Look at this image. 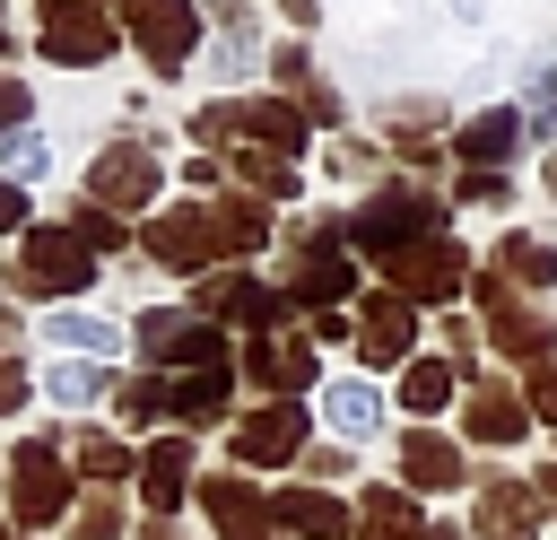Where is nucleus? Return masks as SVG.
Returning <instances> with one entry per match:
<instances>
[{"mask_svg":"<svg viewBox=\"0 0 557 540\" xmlns=\"http://www.w3.org/2000/svg\"><path fill=\"white\" fill-rule=\"evenodd\" d=\"M278 226H270V200H174V209H157L148 226H139V244H148V261L157 270H183V279H209V270H235V261H252L261 244H270Z\"/></svg>","mask_w":557,"mask_h":540,"instance_id":"obj_1","label":"nucleus"},{"mask_svg":"<svg viewBox=\"0 0 557 540\" xmlns=\"http://www.w3.org/2000/svg\"><path fill=\"white\" fill-rule=\"evenodd\" d=\"M0 488H9V523L17 531H61L70 514H78V470H70V444H61V427L52 435H17L9 444V462H0Z\"/></svg>","mask_w":557,"mask_h":540,"instance_id":"obj_2","label":"nucleus"},{"mask_svg":"<svg viewBox=\"0 0 557 540\" xmlns=\"http://www.w3.org/2000/svg\"><path fill=\"white\" fill-rule=\"evenodd\" d=\"M296 314H331L339 296H357V253H348V218H313V226H287V279Z\"/></svg>","mask_w":557,"mask_h":540,"instance_id":"obj_3","label":"nucleus"},{"mask_svg":"<svg viewBox=\"0 0 557 540\" xmlns=\"http://www.w3.org/2000/svg\"><path fill=\"white\" fill-rule=\"evenodd\" d=\"M418 235H444V200H435L426 183H383V192L348 218V253H366V261H392V253H409Z\"/></svg>","mask_w":557,"mask_h":540,"instance_id":"obj_4","label":"nucleus"},{"mask_svg":"<svg viewBox=\"0 0 557 540\" xmlns=\"http://www.w3.org/2000/svg\"><path fill=\"white\" fill-rule=\"evenodd\" d=\"M191 314L218 322V331H244V340H261V331H296V296L270 287V279H252L244 261H235V270H209V279L191 287Z\"/></svg>","mask_w":557,"mask_h":540,"instance_id":"obj_5","label":"nucleus"},{"mask_svg":"<svg viewBox=\"0 0 557 540\" xmlns=\"http://www.w3.org/2000/svg\"><path fill=\"white\" fill-rule=\"evenodd\" d=\"M131 340H139V357H148L157 375H200V366H235V340H226L218 322H200V314H174V305H148V314L131 322Z\"/></svg>","mask_w":557,"mask_h":540,"instance_id":"obj_6","label":"nucleus"},{"mask_svg":"<svg viewBox=\"0 0 557 540\" xmlns=\"http://www.w3.org/2000/svg\"><path fill=\"white\" fill-rule=\"evenodd\" d=\"M26 296H87L96 287V253L70 235V226H35V235H17V270H9Z\"/></svg>","mask_w":557,"mask_h":540,"instance_id":"obj_7","label":"nucleus"},{"mask_svg":"<svg viewBox=\"0 0 557 540\" xmlns=\"http://www.w3.org/2000/svg\"><path fill=\"white\" fill-rule=\"evenodd\" d=\"M305 435H313L305 401H261L226 427V453H235V470H287V462H305Z\"/></svg>","mask_w":557,"mask_h":540,"instance_id":"obj_8","label":"nucleus"},{"mask_svg":"<svg viewBox=\"0 0 557 540\" xmlns=\"http://www.w3.org/2000/svg\"><path fill=\"white\" fill-rule=\"evenodd\" d=\"M470 287H479V305H487V340H496V357H513L522 375L557 357V322H548L540 305H522V296H513V287H505L496 270H479Z\"/></svg>","mask_w":557,"mask_h":540,"instance_id":"obj_9","label":"nucleus"},{"mask_svg":"<svg viewBox=\"0 0 557 540\" xmlns=\"http://www.w3.org/2000/svg\"><path fill=\"white\" fill-rule=\"evenodd\" d=\"M383 287L409 296V305H453V296L470 287V253H461L453 235H418L409 253L383 261Z\"/></svg>","mask_w":557,"mask_h":540,"instance_id":"obj_10","label":"nucleus"},{"mask_svg":"<svg viewBox=\"0 0 557 540\" xmlns=\"http://www.w3.org/2000/svg\"><path fill=\"white\" fill-rule=\"evenodd\" d=\"M113 44H122V26H113V9H96V0H44V9H35V52H44V61L87 70V61H104Z\"/></svg>","mask_w":557,"mask_h":540,"instance_id":"obj_11","label":"nucleus"},{"mask_svg":"<svg viewBox=\"0 0 557 540\" xmlns=\"http://www.w3.org/2000/svg\"><path fill=\"white\" fill-rule=\"evenodd\" d=\"M235 375H244L252 392H270V401H305V392H313V331L296 322V331L244 340V348H235Z\"/></svg>","mask_w":557,"mask_h":540,"instance_id":"obj_12","label":"nucleus"},{"mask_svg":"<svg viewBox=\"0 0 557 540\" xmlns=\"http://www.w3.org/2000/svg\"><path fill=\"white\" fill-rule=\"evenodd\" d=\"M191 496H200V514H209L218 540H287V531H278V505H270L244 470H200Z\"/></svg>","mask_w":557,"mask_h":540,"instance_id":"obj_13","label":"nucleus"},{"mask_svg":"<svg viewBox=\"0 0 557 540\" xmlns=\"http://www.w3.org/2000/svg\"><path fill=\"white\" fill-rule=\"evenodd\" d=\"M157 192H165V165H157L139 139L96 148V165H87V200H96V209H113V218H122V209H148Z\"/></svg>","mask_w":557,"mask_h":540,"instance_id":"obj_14","label":"nucleus"},{"mask_svg":"<svg viewBox=\"0 0 557 540\" xmlns=\"http://www.w3.org/2000/svg\"><path fill=\"white\" fill-rule=\"evenodd\" d=\"M461 435H470V444H522V435H531L522 383H513V375H470V392H461Z\"/></svg>","mask_w":557,"mask_h":540,"instance_id":"obj_15","label":"nucleus"},{"mask_svg":"<svg viewBox=\"0 0 557 540\" xmlns=\"http://www.w3.org/2000/svg\"><path fill=\"white\" fill-rule=\"evenodd\" d=\"M392 462H400V488H409V496H453V488H470V453H461L444 427H409V435L392 444Z\"/></svg>","mask_w":557,"mask_h":540,"instance_id":"obj_16","label":"nucleus"},{"mask_svg":"<svg viewBox=\"0 0 557 540\" xmlns=\"http://www.w3.org/2000/svg\"><path fill=\"white\" fill-rule=\"evenodd\" d=\"M357 357H366V366H409V357H418V305L392 296V287L357 296Z\"/></svg>","mask_w":557,"mask_h":540,"instance_id":"obj_17","label":"nucleus"},{"mask_svg":"<svg viewBox=\"0 0 557 540\" xmlns=\"http://www.w3.org/2000/svg\"><path fill=\"white\" fill-rule=\"evenodd\" d=\"M191 488H200V453H191V435H183V427L148 435V444H139V505H148V514H174Z\"/></svg>","mask_w":557,"mask_h":540,"instance_id":"obj_18","label":"nucleus"},{"mask_svg":"<svg viewBox=\"0 0 557 540\" xmlns=\"http://www.w3.org/2000/svg\"><path fill=\"white\" fill-rule=\"evenodd\" d=\"M131 44L148 52V70H183L200 52V9L191 0H131Z\"/></svg>","mask_w":557,"mask_h":540,"instance_id":"obj_19","label":"nucleus"},{"mask_svg":"<svg viewBox=\"0 0 557 540\" xmlns=\"http://www.w3.org/2000/svg\"><path fill=\"white\" fill-rule=\"evenodd\" d=\"M470 488H479V505H470V540H540V496H531V479L487 470V479H470Z\"/></svg>","mask_w":557,"mask_h":540,"instance_id":"obj_20","label":"nucleus"},{"mask_svg":"<svg viewBox=\"0 0 557 540\" xmlns=\"http://www.w3.org/2000/svg\"><path fill=\"white\" fill-rule=\"evenodd\" d=\"M278 531L287 540H357V505L339 496V488H313V479H287L278 496Z\"/></svg>","mask_w":557,"mask_h":540,"instance_id":"obj_21","label":"nucleus"},{"mask_svg":"<svg viewBox=\"0 0 557 540\" xmlns=\"http://www.w3.org/2000/svg\"><path fill=\"white\" fill-rule=\"evenodd\" d=\"M61 444H70L78 488H122V479H139V453H131L122 435H104V427H61Z\"/></svg>","mask_w":557,"mask_h":540,"instance_id":"obj_22","label":"nucleus"},{"mask_svg":"<svg viewBox=\"0 0 557 540\" xmlns=\"http://www.w3.org/2000/svg\"><path fill=\"white\" fill-rule=\"evenodd\" d=\"M174 383V427L191 435V427H226V409H235V366H200V375H165Z\"/></svg>","mask_w":557,"mask_h":540,"instance_id":"obj_23","label":"nucleus"},{"mask_svg":"<svg viewBox=\"0 0 557 540\" xmlns=\"http://www.w3.org/2000/svg\"><path fill=\"white\" fill-rule=\"evenodd\" d=\"M453 383H461V366H453V357H409V366H400V383H392V401L409 409V427H426L435 409H453Z\"/></svg>","mask_w":557,"mask_h":540,"instance_id":"obj_24","label":"nucleus"},{"mask_svg":"<svg viewBox=\"0 0 557 540\" xmlns=\"http://www.w3.org/2000/svg\"><path fill=\"white\" fill-rule=\"evenodd\" d=\"M322 427H331L339 444L374 435V427H383V392H374L366 375H339V383H322Z\"/></svg>","mask_w":557,"mask_h":540,"instance_id":"obj_25","label":"nucleus"},{"mask_svg":"<svg viewBox=\"0 0 557 540\" xmlns=\"http://www.w3.org/2000/svg\"><path fill=\"white\" fill-rule=\"evenodd\" d=\"M357 540H426V514H418V496L374 479V488L357 496Z\"/></svg>","mask_w":557,"mask_h":540,"instance_id":"obj_26","label":"nucleus"},{"mask_svg":"<svg viewBox=\"0 0 557 540\" xmlns=\"http://www.w3.org/2000/svg\"><path fill=\"white\" fill-rule=\"evenodd\" d=\"M44 340H61L70 357H104V366H113V348H122L131 331H122L113 314H78V305H52V314H44Z\"/></svg>","mask_w":557,"mask_h":540,"instance_id":"obj_27","label":"nucleus"},{"mask_svg":"<svg viewBox=\"0 0 557 540\" xmlns=\"http://www.w3.org/2000/svg\"><path fill=\"white\" fill-rule=\"evenodd\" d=\"M113 366L104 357H61V366H44V392L61 401V409H96V401H113Z\"/></svg>","mask_w":557,"mask_h":540,"instance_id":"obj_28","label":"nucleus"},{"mask_svg":"<svg viewBox=\"0 0 557 540\" xmlns=\"http://www.w3.org/2000/svg\"><path fill=\"white\" fill-rule=\"evenodd\" d=\"M113 418L139 427V435H148V427H174V383H165L157 366H148V375H122V383H113Z\"/></svg>","mask_w":557,"mask_h":540,"instance_id":"obj_29","label":"nucleus"},{"mask_svg":"<svg viewBox=\"0 0 557 540\" xmlns=\"http://www.w3.org/2000/svg\"><path fill=\"white\" fill-rule=\"evenodd\" d=\"M487 270H496L505 287H557V244H540V235H505Z\"/></svg>","mask_w":557,"mask_h":540,"instance_id":"obj_30","label":"nucleus"},{"mask_svg":"<svg viewBox=\"0 0 557 540\" xmlns=\"http://www.w3.org/2000/svg\"><path fill=\"white\" fill-rule=\"evenodd\" d=\"M513 139H522V113H479L470 131H453V157H470V165L487 174V165H496Z\"/></svg>","mask_w":557,"mask_h":540,"instance_id":"obj_31","label":"nucleus"},{"mask_svg":"<svg viewBox=\"0 0 557 540\" xmlns=\"http://www.w3.org/2000/svg\"><path fill=\"white\" fill-rule=\"evenodd\" d=\"M226 165H235V183H244L252 200H296V165H287V157H270V148H235Z\"/></svg>","mask_w":557,"mask_h":540,"instance_id":"obj_32","label":"nucleus"},{"mask_svg":"<svg viewBox=\"0 0 557 540\" xmlns=\"http://www.w3.org/2000/svg\"><path fill=\"white\" fill-rule=\"evenodd\" d=\"M122 531H131V505L113 488H87L78 514H70V540H122Z\"/></svg>","mask_w":557,"mask_h":540,"instance_id":"obj_33","label":"nucleus"},{"mask_svg":"<svg viewBox=\"0 0 557 540\" xmlns=\"http://www.w3.org/2000/svg\"><path fill=\"white\" fill-rule=\"evenodd\" d=\"M61 226H70V235H78V244H87V253H113V244H122V235H131V226H122V218H113V209H96V200H78V209H70V218H61Z\"/></svg>","mask_w":557,"mask_h":540,"instance_id":"obj_34","label":"nucleus"},{"mask_svg":"<svg viewBox=\"0 0 557 540\" xmlns=\"http://www.w3.org/2000/svg\"><path fill=\"white\" fill-rule=\"evenodd\" d=\"M522 401H531V418H540V427H557V357L522 375Z\"/></svg>","mask_w":557,"mask_h":540,"instance_id":"obj_35","label":"nucleus"},{"mask_svg":"<svg viewBox=\"0 0 557 540\" xmlns=\"http://www.w3.org/2000/svg\"><path fill=\"white\" fill-rule=\"evenodd\" d=\"M44 165H52V148H44L35 131H17V139H9V183H35Z\"/></svg>","mask_w":557,"mask_h":540,"instance_id":"obj_36","label":"nucleus"},{"mask_svg":"<svg viewBox=\"0 0 557 540\" xmlns=\"http://www.w3.org/2000/svg\"><path fill=\"white\" fill-rule=\"evenodd\" d=\"M26 113H35V87L0 78V139H17V131H26Z\"/></svg>","mask_w":557,"mask_h":540,"instance_id":"obj_37","label":"nucleus"},{"mask_svg":"<svg viewBox=\"0 0 557 540\" xmlns=\"http://www.w3.org/2000/svg\"><path fill=\"white\" fill-rule=\"evenodd\" d=\"M26 392H35V375H26L17 357H0V418H17V409H26Z\"/></svg>","mask_w":557,"mask_h":540,"instance_id":"obj_38","label":"nucleus"},{"mask_svg":"<svg viewBox=\"0 0 557 540\" xmlns=\"http://www.w3.org/2000/svg\"><path fill=\"white\" fill-rule=\"evenodd\" d=\"M453 200H470V209H496V200H505V174H461V183H453Z\"/></svg>","mask_w":557,"mask_h":540,"instance_id":"obj_39","label":"nucleus"},{"mask_svg":"<svg viewBox=\"0 0 557 540\" xmlns=\"http://www.w3.org/2000/svg\"><path fill=\"white\" fill-rule=\"evenodd\" d=\"M374 165H383V157H374L366 139H339V148H331V174H374Z\"/></svg>","mask_w":557,"mask_h":540,"instance_id":"obj_40","label":"nucleus"},{"mask_svg":"<svg viewBox=\"0 0 557 540\" xmlns=\"http://www.w3.org/2000/svg\"><path fill=\"white\" fill-rule=\"evenodd\" d=\"M270 70H278V87H287V96H296V87H313V70H305V52H296V44H287V52H270Z\"/></svg>","mask_w":557,"mask_h":540,"instance_id":"obj_41","label":"nucleus"},{"mask_svg":"<svg viewBox=\"0 0 557 540\" xmlns=\"http://www.w3.org/2000/svg\"><path fill=\"white\" fill-rule=\"evenodd\" d=\"M296 113H305V122H339V96H331V87H296Z\"/></svg>","mask_w":557,"mask_h":540,"instance_id":"obj_42","label":"nucleus"},{"mask_svg":"<svg viewBox=\"0 0 557 540\" xmlns=\"http://www.w3.org/2000/svg\"><path fill=\"white\" fill-rule=\"evenodd\" d=\"M313 462V488H331V479H348V444H322V453H305Z\"/></svg>","mask_w":557,"mask_h":540,"instance_id":"obj_43","label":"nucleus"},{"mask_svg":"<svg viewBox=\"0 0 557 540\" xmlns=\"http://www.w3.org/2000/svg\"><path fill=\"white\" fill-rule=\"evenodd\" d=\"M9 226H26V192L0 174V235H9Z\"/></svg>","mask_w":557,"mask_h":540,"instance_id":"obj_44","label":"nucleus"},{"mask_svg":"<svg viewBox=\"0 0 557 540\" xmlns=\"http://www.w3.org/2000/svg\"><path fill=\"white\" fill-rule=\"evenodd\" d=\"M531 496H540V514H557V462H540V470H531Z\"/></svg>","mask_w":557,"mask_h":540,"instance_id":"obj_45","label":"nucleus"},{"mask_svg":"<svg viewBox=\"0 0 557 540\" xmlns=\"http://www.w3.org/2000/svg\"><path fill=\"white\" fill-rule=\"evenodd\" d=\"M139 540H191V531H183L174 514H139Z\"/></svg>","mask_w":557,"mask_h":540,"instance_id":"obj_46","label":"nucleus"},{"mask_svg":"<svg viewBox=\"0 0 557 540\" xmlns=\"http://www.w3.org/2000/svg\"><path fill=\"white\" fill-rule=\"evenodd\" d=\"M9 340H17V305L0 296V357H9Z\"/></svg>","mask_w":557,"mask_h":540,"instance_id":"obj_47","label":"nucleus"},{"mask_svg":"<svg viewBox=\"0 0 557 540\" xmlns=\"http://www.w3.org/2000/svg\"><path fill=\"white\" fill-rule=\"evenodd\" d=\"M426 540H470V531L461 523H426Z\"/></svg>","mask_w":557,"mask_h":540,"instance_id":"obj_48","label":"nucleus"},{"mask_svg":"<svg viewBox=\"0 0 557 540\" xmlns=\"http://www.w3.org/2000/svg\"><path fill=\"white\" fill-rule=\"evenodd\" d=\"M540 183H548V200H557V157H548V165H540Z\"/></svg>","mask_w":557,"mask_h":540,"instance_id":"obj_49","label":"nucleus"},{"mask_svg":"<svg viewBox=\"0 0 557 540\" xmlns=\"http://www.w3.org/2000/svg\"><path fill=\"white\" fill-rule=\"evenodd\" d=\"M0 540H35V531H17V523H0Z\"/></svg>","mask_w":557,"mask_h":540,"instance_id":"obj_50","label":"nucleus"},{"mask_svg":"<svg viewBox=\"0 0 557 540\" xmlns=\"http://www.w3.org/2000/svg\"><path fill=\"white\" fill-rule=\"evenodd\" d=\"M0 52H9V17H0Z\"/></svg>","mask_w":557,"mask_h":540,"instance_id":"obj_51","label":"nucleus"},{"mask_svg":"<svg viewBox=\"0 0 557 540\" xmlns=\"http://www.w3.org/2000/svg\"><path fill=\"white\" fill-rule=\"evenodd\" d=\"M96 9H113V0H96Z\"/></svg>","mask_w":557,"mask_h":540,"instance_id":"obj_52","label":"nucleus"}]
</instances>
